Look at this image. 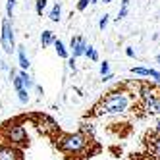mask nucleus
I'll return each mask as SVG.
<instances>
[{"label":"nucleus","mask_w":160,"mask_h":160,"mask_svg":"<svg viewBox=\"0 0 160 160\" xmlns=\"http://www.w3.org/2000/svg\"><path fill=\"white\" fill-rule=\"evenodd\" d=\"M131 106V93L128 91H110L98 104L93 108V116H106V114H122Z\"/></svg>","instance_id":"nucleus-1"},{"label":"nucleus","mask_w":160,"mask_h":160,"mask_svg":"<svg viewBox=\"0 0 160 160\" xmlns=\"http://www.w3.org/2000/svg\"><path fill=\"white\" fill-rule=\"evenodd\" d=\"M87 145H89V139L81 131L64 133V135H60L58 139H56V147L66 154H79V152H83L87 148Z\"/></svg>","instance_id":"nucleus-2"},{"label":"nucleus","mask_w":160,"mask_h":160,"mask_svg":"<svg viewBox=\"0 0 160 160\" xmlns=\"http://www.w3.org/2000/svg\"><path fill=\"white\" fill-rule=\"evenodd\" d=\"M2 135H4L6 143L14 145V147H19V148L27 147V143H29L27 131H25V128H23V125H21L19 122L6 123V125H4V129H2Z\"/></svg>","instance_id":"nucleus-3"},{"label":"nucleus","mask_w":160,"mask_h":160,"mask_svg":"<svg viewBox=\"0 0 160 160\" xmlns=\"http://www.w3.org/2000/svg\"><path fill=\"white\" fill-rule=\"evenodd\" d=\"M0 47H2L4 54L12 56L16 52V37H14V27L10 18H6L2 21V33H0Z\"/></svg>","instance_id":"nucleus-4"},{"label":"nucleus","mask_w":160,"mask_h":160,"mask_svg":"<svg viewBox=\"0 0 160 160\" xmlns=\"http://www.w3.org/2000/svg\"><path fill=\"white\" fill-rule=\"evenodd\" d=\"M137 108L143 110V116H160V93L148 100H141Z\"/></svg>","instance_id":"nucleus-5"},{"label":"nucleus","mask_w":160,"mask_h":160,"mask_svg":"<svg viewBox=\"0 0 160 160\" xmlns=\"http://www.w3.org/2000/svg\"><path fill=\"white\" fill-rule=\"evenodd\" d=\"M0 160H23V151L14 145H0Z\"/></svg>","instance_id":"nucleus-6"},{"label":"nucleus","mask_w":160,"mask_h":160,"mask_svg":"<svg viewBox=\"0 0 160 160\" xmlns=\"http://www.w3.org/2000/svg\"><path fill=\"white\" fill-rule=\"evenodd\" d=\"M160 93V89L156 85H151V83H141L139 85V91H137V95H139L141 100H148V98H152Z\"/></svg>","instance_id":"nucleus-7"},{"label":"nucleus","mask_w":160,"mask_h":160,"mask_svg":"<svg viewBox=\"0 0 160 160\" xmlns=\"http://www.w3.org/2000/svg\"><path fill=\"white\" fill-rule=\"evenodd\" d=\"M70 48H72V56H73V58H79V56H83V54H85L87 41H85L83 37H72Z\"/></svg>","instance_id":"nucleus-8"},{"label":"nucleus","mask_w":160,"mask_h":160,"mask_svg":"<svg viewBox=\"0 0 160 160\" xmlns=\"http://www.w3.org/2000/svg\"><path fill=\"white\" fill-rule=\"evenodd\" d=\"M37 123H39V129L44 131V133H56L58 131V125L56 122L48 116H37Z\"/></svg>","instance_id":"nucleus-9"},{"label":"nucleus","mask_w":160,"mask_h":160,"mask_svg":"<svg viewBox=\"0 0 160 160\" xmlns=\"http://www.w3.org/2000/svg\"><path fill=\"white\" fill-rule=\"evenodd\" d=\"M145 143L148 145V152H151V156L160 154V135L156 131H152L151 135H147L145 137Z\"/></svg>","instance_id":"nucleus-10"},{"label":"nucleus","mask_w":160,"mask_h":160,"mask_svg":"<svg viewBox=\"0 0 160 160\" xmlns=\"http://www.w3.org/2000/svg\"><path fill=\"white\" fill-rule=\"evenodd\" d=\"M133 75H141V77H152L154 81H160V72L152 70V68H141V66H137V68H131L129 70Z\"/></svg>","instance_id":"nucleus-11"},{"label":"nucleus","mask_w":160,"mask_h":160,"mask_svg":"<svg viewBox=\"0 0 160 160\" xmlns=\"http://www.w3.org/2000/svg\"><path fill=\"white\" fill-rule=\"evenodd\" d=\"M16 52H18V64H19V68H21V70H29L31 62H29V56L25 52V47H16Z\"/></svg>","instance_id":"nucleus-12"},{"label":"nucleus","mask_w":160,"mask_h":160,"mask_svg":"<svg viewBox=\"0 0 160 160\" xmlns=\"http://www.w3.org/2000/svg\"><path fill=\"white\" fill-rule=\"evenodd\" d=\"M18 75H19V79H21V83H23V89L31 91L33 87H35V81H33V77L27 73V70H21V72H18Z\"/></svg>","instance_id":"nucleus-13"},{"label":"nucleus","mask_w":160,"mask_h":160,"mask_svg":"<svg viewBox=\"0 0 160 160\" xmlns=\"http://www.w3.org/2000/svg\"><path fill=\"white\" fill-rule=\"evenodd\" d=\"M54 48H56V54L60 56V58H64V60H68L70 58V52H68V48H66V44L60 41V39H54Z\"/></svg>","instance_id":"nucleus-14"},{"label":"nucleus","mask_w":160,"mask_h":160,"mask_svg":"<svg viewBox=\"0 0 160 160\" xmlns=\"http://www.w3.org/2000/svg\"><path fill=\"white\" fill-rule=\"evenodd\" d=\"M54 39H56V35H54V31H50V29H44L41 33V44H42V47H50V44L54 42Z\"/></svg>","instance_id":"nucleus-15"},{"label":"nucleus","mask_w":160,"mask_h":160,"mask_svg":"<svg viewBox=\"0 0 160 160\" xmlns=\"http://www.w3.org/2000/svg\"><path fill=\"white\" fill-rule=\"evenodd\" d=\"M48 18H50V21H54V23L62 19V4H60V2H56V4L52 6V10H50Z\"/></svg>","instance_id":"nucleus-16"},{"label":"nucleus","mask_w":160,"mask_h":160,"mask_svg":"<svg viewBox=\"0 0 160 160\" xmlns=\"http://www.w3.org/2000/svg\"><path fill=\"white\" fill-rule=\"evenodd\" d=\"M83 56H87V58H89V60H93V62L98 60V52H97L93 47H91V44H87V48H85V54H83Z\"/></svg>","instance_id":"nucleus-17"},{"label":"nucleus","mask_w":160,"mask_h":160,"mask_svg":"<svg viewBox=\"0 0 160 160\" xmlns=\"http://www.w3.org/2000/svg\"><path fill=\"white\" fill-rule=\"evenodd\" d=\"M18 93V100L21 102V104H27L29 102V91L27 89H19V91H16Z\"/></svg>","instance_id":"nucleus-18"},{"label":"nucleus","mask_w":160,"mask_h":160,"mask_svg":"<svg viewBox=\"0 0 160 160\" xmlns=\"http://www.w3.org/2000/svg\"><path fill=\"white\" fill-rule=\"evenodd\" d=\"M47 2H48V0H37V2H35L37 16H42L44 14V10H47Z\"/></svg>","instance_id":"nucleus-19"},{"label":"nucleus","mask_w":160,"mask_h":160,"mask_svg":"<svg viewBox=\"0 0 160 160\" xmlns=\"http://www.w3.org/2000/svg\"><path fill=\"white\" fill-rule=\"evenodd\" d=\"M14 8H16V0H8V2H6V14H8V18L14 16Z\"/></svg>","instance_id":"nucleus-20"},{"label":"nucleus","mask_w":160,"mask_h":160,"mask_svg":"<svg viewBox=\"0 0 160 160\" xmlns=\"http://www.w3.org/2000/svg\"><path fill=\"white\" fill-rule=\"evenodd\" d=\"M128 8L129 6H125V4H122V10L118 12V18H116V21H120V19H123L125 16H128Z\"/></svg>","instance_id":"nucleus-21"},{"label":"nucleus","mask_w":160,"mask_h":160,"mask_svg":"<svg viewBox=\"0 0 160 160\" xmlns=\"http://www.w3.org/2000/svg\"><path fill=\"white\" fill-rule=\"evenodd\" d=\"M108 19H110V16H108V14H104V16L100 18V21H98V27H100L102 31H104V27L108 25Z\"/></svg>","instance_id":"nucleus-22"},{"label":"nucleus","mask_w":160,"mask_h":160,"mask_svg":"<svg viewBox=\"0 0 160 160\" xmlns=\"http://www.w3.org/2000/svg\"><path fill=\"white\" fill-rule=\"evenodd\" d=\"M108 72H110V64L108 62H102L100 64V75H106Z\"/></svg>","instance_id":"nucleus-23"},{"label":"nucleus","mask_w":160,"mask_h":160,"mask_svg":"<svg viewBox=\"0 0 160 160\" xmlns=\"http://www.w3.org/2000/svg\"><path fill=\"white\" fill-rule=\"evenodd\" d=\"M89 2H91V0H79V2H77V10H79V12H83V10L89 6Z\"/></svg>","instance_id":"nucleus-24"},{"label":"nucleus","mask_w":160,"mask_h":160,"mask_svg":"<svg viewBox=\"0 0 160 160\" xmlns=\"http://www.w3.org/2000/svg\"><path fill=\"white\" fill-rule=\"evenodd\" d=\"M0 70H2V72H10V66H8L2 58H0Z\"/></svg>","instance_id":"nucleus-25"},{"label":"nucleus","mask_w":160,"mask_h":160,"mask_svg":"<svg viewBox=\"0 0 160 160\" xmlns=\"http://www.w3.org/2000/svg\"><path fill=\"white\" fill-rule=\"evenodd\" d=\"M125 54H128L129 58H135V50H133L131 47H128V48H125Z\"/></svg>","instance_id":"nucleus-26"},{"label":"nucleus","mask_w":160,"mask_h":160,"mask_svg":"<svg viewBox=\"0 0 160 160\" xmlns=\"http://www.w3.org/2000/svg\"><path fill=\"white\" fill-rule=\"evenodd\" d=\"M110 79H114V73H106V75H102V81H110Z\"/></svg>","instance_id":"nucleus-27"},{"label":"nucleus","mask_w":160,"mask_h":160,"mask_svg":"<svg viewBox=\"0 0 160 160\" xmlns=\"http://www.w3.org/2000/svg\"><path fill=\"white\" fill-rule=\"evenodd\" d=\"M154 131L160 135V116H158V120H156V123H154Z\"/></svg>","instance_id":"nucleus-28"},{"label":"nucleus","mask_w":160,"mask_h":160,"mask_svg":"<svg viewBox=\"0 0 160 160\" xmlns=\"http://www.w3.org/2000/svg\"><path fill=\"white\" fill-rule=\"evenodd\" d=\"M35 89H37V93H39V95H42V87H41V85H35Z\"/></svg>","instance_id":"nucleus-29"},{"label":"nucleus","mask_w":160,"mask_h":160,"mask_svg":"<svg viewBox=\"0 0 160 160\" xmlns=\"http://www.w3.org/2000/svg\"><path fill=\"white\" fill-rule=\"evenodd\" d=\"M151 160H160V154H156V156H151Z\"/></svg>","instance_id":"nucleus-30"},{"label":"nucleus","mask_w":160,"mask_h":160,"mask_svg":"<svg viewBox=\"0 0 160 160\" xmlns=\"http://www.w3.org/2000/svg\"><path fill=\"white\" fill-rule=\"evenodd\" d=\"M100 2H104V4H110V2H114V0H100Z\"/></svg>","instance_id":"nucleus-31"},{"label":"nucleus","mask_w":160,"mask_h":160,"mask_svg":"<svg viewBox=\"0 0 160 160\" xmlns=\"http://www.w3.org/2000/svg\"><path fill=\"white\" fill-rule=\"evenodd\" d=\"M91 2H93V4H97V2H100V0H91Z\"/></svg>","instance_id":"nucleus-32"},{"label":"nucleus","mask_w":160,"mask_h":160,"mask_svg":"<svg viewBox=\"0 0 160 160\" xmlns=\"http://www.w3.org/2000/svg\"><path fill=\"white\" fill-rule=\"evenodd\" d=\"M156 62H160V54H158V56H156Z\"/></svg>","instance_id":"nucleus-33"}]
</instances>
